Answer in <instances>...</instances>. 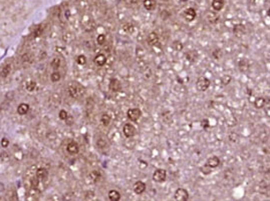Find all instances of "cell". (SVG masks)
I'll list each match as a JSON object with an SVG mask.
<instances>
[{"instance_id":"d590c367","label":"cell","mask_w":270,"mask_h":201,"mask_svg":"<svg viewBox=\"0 0 270 201\" xmlns=\"http://www.w3.org/2000/svg\"><path fill=\"white\" fill-rule=\"evenodd\" d=\"M128 1H130L131 3H135V2H137V0H128Z\"/></svg>"},{"instance_id":"30bf717a","label":"cell","mask_w":270,"mask_h":201,"mask_svg":"<svg viewBox=\"0 0 270 201\" xmlns=\"http://www.w3.org/2000/svg\"><path fill=\"white\" fill-rule=\"evenodd\" d=\"M183 16H184L185 20H187L188 22H191V21H193L196 17V10L192 7L187 8L184 11V13H183Z\"/></svg>"},{"instance_id":"9a60e30c","label":"cell","mask_w":270,"mask_h":201,"mask_svg":"<svg viewBox=\"0 0 270 201\" xmlns=\"http://www.w3.org/2000/svg\"><path fill=\"white\" fill-rule=\"evenodd\" d=\"M144 7L148 11H152L156 8V0H144Z\"/></svg>"},{"instance_id":"836d02e7","label":"cell","mask_w":270,"mask_h":201,"mask_svg":"<svg viewBox=\"0 0 270 201\" xmlns=\"http://www.w3.org/2000/svg\"><path fill=\"white\" fill-rule=\"evenodd\" d=\"M24 107H25V105H21V106L18 108V111H19V113H20V114H24L26 111H27V108L25 109Z\"/></svg>"},{"instance_id":"cb8c5ba5","label":"cell","mask_w":270,"mask_h":201,"mask_svg":"<svg viewBox=\"0 0 270 201\" xmlns=\"http://www.w3.org/2000/svg\"><path fill=\"white\" fill-rule=\"evenodd\" d=\"M50 65H51V67L54 69V70L58 69V68H59V66H60V59H59V58H53V59L51 60V62H50Z\"/></svg>"},{"instance_id":"7a4b0ae2","label":"cell","mask_w":270,"mask_h":201,"mask_svg":"<svg viewBox=\"0 0 270 201\" xmlns=\"http://www.w3.org/2000/svg\"><path fill=\"white\" fill-rule=\"evenodd\" d=\"M210 80L208 79V78L206 77H199L197 80V82H196V86H197V89L199 91H202V92H204V91H206L207 89L210 87Z\"/></svg>"},{"instance_id":"484cf974","label":"cell","mask_w":270,"mask_h":201,"mask_svg":"<svg viewBox=\"0 0 270 201\" xmlns=\"http://www.w3.org/2000/svg\"><path fill=\"white\" fill-rule=\"evenodd\" d=\"M231 76L230 75H223L221 77V83L223 85H227V84H229L230 82H231Z\"/></svg>"},{"instance_id":"8fae6325","label":"cell","mask_w":270,"mask_h":201,"mask_svg":"<svg viewBox=\"0 0 270 201\" xmlns=\"http://www.w3.org/2000/svg\"><path fill=\"white\" fill-rule=\"evenodd\" d=\"M147 42L151 46H155L159 43V35L156 32H151L147 37Z\"/></svg>"},{"instance_id":"3957f363","label":"cell","mask_w":270,"mask_h":201,"mask_svg":"<svg viewBox=\"0 0 270 201\" xmlns=\"http://www.w3.org/2000/svg\"><path fill=\"white\" fill-rule=\"evenodd\" d=\"M175 199L177 201H186L189 198V193L186 189L184 188H178L175 192V195H174Z\"/></svg>"},{"instance_id":"9c48e42d","label":"cell","mask_w":270,"mask_h":201,"mask_svg":"<svg viewBox=\"0 0 270 201\" xmlns=\"http://www.w3.org/2000/svg\"><path fill=\"white\" fill-rule=\"evenodd\" d=\"M12 71V64L10 62H7L3 65V67L1 68L0 71V78H6L10 75Z\"/></svg>"},{"instance_id":"e575fe53","label":"cell","mask_w":270,"mask_h":201,"mask_svg":"<svg viewBox=\"0 0 270 201\" xmlns=\"http://www.w3.org/2000/svg\"><path fill=\"white\" fill-rule=\"evenodd\" d=\"M202 125H203L204 128H208L209 127V120L208 119H204L202 121Z\"/></svg>"},{"instance_id":"5b68a950","label":"cell","mask_w":270,"mask_h":201,"mask_svg":"<svg viewBox=\"0 0 270 201\" xmlns=\"http://www.w3.org/2000/svg\"><path fill=\"white\" fill-rule=\"evenodd\" d=\"M127 115H128V118L131 119L132 121H137V120L141 117L142 111H141V109H139V108H131L128 110Z\"/></svg>"},{"instance_id":"83f0119b","label":"cell","mask_w":270,"mask_h":201,"mask_svg":"<svg viewBox=\"0 0 270 201\" xmlns=\"http://www.w3.org/2000/svg\"><path fill=\"white\" fill-rule=\"evenodd\" d=\"M201 172L203 174H205V175H208V174H210L211 172H212V168H211L210 166H208L207 164H205L203 167H201Z\"/></svg>"},{"instance_id":"4316f807","label":"cell","mask_w":270,"mask_h":201,"mask_svg":"<svg viewBox=\"0 0 270 201\" xmlns=\"http://www.w3.org/2000/svg\"><path fill=\"white\" fill-rule=\"evenodd\" d=\"M50 79H51L52 82H57L58 80L60 79V74H59V72L54 71L53 73H52L51 75H50Z\"/></svg>"},{"instance_id":"6da1fadb","label":"cell","mask_w":270,"mask_h":201,"mask_svg":"<svg viewBox=\"0 0 270 201\" xmlns=\"http://www.w3.org/2000/svg\"><path fill=\"white\" fill-rule=\"evenodd\" d=\"M68 94L71 96L73 98H78L79 96H81L84 94V87L80 86L78 83L77 82H73L68 85Z\"/></svg>"},{"instance_id":"603a6c76","label":"cell","mask_w":270,"mask_h":201,"mask_svg":"<svg viewBox=\"0 0 270 201\" xmlns=\"http://www.w3.org/2000/svg\"><path fill=\"white\" fill-rule=\"evenodd\" d=\"M187 59L188 60H190V61H195L196 59H197V56H198V54H197V52L196 51H194V50H192V51H189L188 53H187Z\"/></svg>"},{"instance_id":"4fadbf2b","label":"cell","mask_w":270,"mask_h":201,"mask_svg":"<svg viewBox=\"0 0 270 201\" xmlns=\"http://www.w3.org/2000/svg\"><path fill=\"white\" fill-rule=\"evenodd\" d=\"M95 63L99 67H103L106 63V57L104 54H97L95 57Z\"/></svg>"},{"instance_id":"ba28073f","label":"cell","mask_w":270,"mask_h":201,"mask_svg":"<svg viewBox=\"0 0 270 201\" xmlns=\"http://www.w3.org/2000/svg\"><path fill=\"white\" fill-rule=\"evenodd\" d=\"M123 132H124V134H125L126 137L131 138V137L134 136L135 133H136V128H135V126L133 125V124L127 123V124H125V126H124Z\"/></svg>"},{"instance_id":"52a82bcc","label":"cell","mask_w":270,"mask_h":201,"mask_svg":"<svg viewBox=\"0 0 270 201\" xmlns=\"http://www.w3.org/2000/svg\"><path fill=\"white\" fill-rule=\"evenodd\" d=\"M108 88L113 92H119L122 90V84L117 78H112L108 83Z\"/></svg>"},{"instance_id":"7c38bea8","label":"cell","mask_w":270,"mask_h":201,"mask_svg":"<svg viewBox=\"0 0 270 201\" xmlns=\"http://www.w3.org/2000/svg\"><path fill=\"white\" fill-rule=\"evenodd\" d=\"M146 184L143 182V181H137L134 185V191L136 194H143L144 192L146 191Z\"/></svg>"},{"instance_id":"d6a6232c","label":"cell","mask_w":270,"mask_h":201,"mask_svg":"<svg viewBox=\"0 0 270 201\" xmlns=\"http://www.w3.org/2000/svg\"><path fill=\"white\" fill-rule=\"evenodd\" d=\"M124 29L126 30V31H128V32H131V31H133V25L132 24H126L125 26H124Z\"/></svg>"},{"instance_id":"7402d4cb","label":"cell","mask_w":270,"mask_h":201,"mask_svg":"<svg viewBox=\"0 0 270 201\" xmlns=\"http://www.w3.org/2000/svg\"><path fill=\"white\" fill-rule=\"evenodd\" d=\"M31 61H32V58H31V56H30V54H28V53H25L24 55L21 57V62H22L23 65L29 64Z\"/></svg>"},{"instance_id":"ac0fdd59","label":"cell","mask_w":270,"mask_h":201,"mask_svg":"<svg viewBox=\"0 0 270 201\" xmlns=\"http://www.w3.org/2000/svg\"><path fill=\"white\" fill-rule=\"evenodd\" d=\"M249 66H250L249 61H248L247 59H241L240 61H239V69H240L242 72L247 71L248 69H249Z\"/></svg>"},{"instance_id":"44dd1931","label":"cell","mask_w":270,"mask_h":201,"mask_svg":"<svg viewBox=\"0 0 270 201\" xmlns=\"http://www.w3.org/2000/svg\"><path fill=\"white\" fill-rule=\"evenodd\" d=\"M101 122L103 123L104 126H108V124L110 123V117L108 114H106V113H104V114L102 115L101 117Z\"/></svg>"},{"instance_id":"d4e9b609","label":"cell","mask_w":270,"mask_h":201,"mask_svg":"<svg viewBox=\"0 0 270 201\" xmlns=\"http://www.w3.org/2000/svg\"><path fill=\"white\" fill-rule=\"evenodd\" d=\"M172 46H173V48L176 50V51H181V50L183 49V47H184L182 43H181L180 41H178V40L174 41L173 44H172Z\"/></svg>"},{"instance_id":"d6986e66","label":"cell","mask_w":270,"mask_h":201,"mask_svg":"<svg viewBox=\"0 0 270 201\" xmlns=\"http://www.w3.org/2000/svg\"><path fill=\"white\" fill-rule=\"evenodd\" d=\"M265 103H266V101H265L264 98L260 97V98H257V99L255 100V102H254V106H255L256 108L260 109V108H263V107H264Z\"/></svg>"},{"instance_id":"2e32d148","label":"cell","mask_w":270,"mask_h":201,"mask_svg":"<svg viewBox=\"0 0 270 201\" xmlns=\"http://www.w3.org/2000/svg\"><path fill=\"white\" fill-rule=\"evenodd\" d=\"M224 0H213L212 1V7L215 11H220L224 7Z\"/></svg>"},{"instance_id":"f546056e","label":"cell","mask_w":270,"mask_h":201,"mask_svg":"<svg viewBox=\"0 0 270 201\" xmlns=\"http://www.w3.org/2000/svg\"><path fill=\"white\" fill-rule=\"evenodd\" d=\"M97 44L99 45H103L104 42H106V35H104V34H101V35L97 36Z\"/></svg>"},{"instance_id":"e0dca14e","label":"cell","mask_w":270,"mask_h":201,"mask_svg":"<svg viewBox=\"0 0 270 201\" xmlns=\"http://www.w3.org/2000/svg\"><path fill=\"white\" fill-rule=\"evenodd\" d=\"M108 198L110 201H119L121 199V193L117 190H110L108 192Z\"/></svg>"},{"instance_id":"ffe728a7","label":"cell","mask_w":270,"mask_h":201,"mask_svg":"<svg viewBox=\"0 0 270 201\" xmlns=\"http://www.w3.org/2000/svg\"><path fill=\"white\" fill-rule=\"evenodd\" d=\"M90 177L93 182H97L99 180V178H101V173L99 171H97V170H93V171L90 172Z\"/></svg>"},{"instance_id":"5bb4252c","label":"cell","mask_w":270,"mask_h":201,"mask_svg":"<svg viewBox=\"0 0 270 201\" xmlns=\"http://www.w3.org/2000/svg\"><path fill=\"white\" fill-rule=\"evenodd\" d=\"M206 164L208 166H210L211 168H216V167H218L220 164V159L217 156H212L207 160Z\"/></svg>"},{"instance_id":"8992f818","label":"cell","mask_w":270,"mask_h":201,"mask_svg":"<svg viewBox=\"0 0 270 201\" xmlns=\"http://www.w3.org/2000/svg\"><path fill=\"white\" fill-rule=\"evenodd\" d=\"M66 151L71 155L77 154L78 151H79V146H78L77 142H75L73 140H69L68 143L66 144Z\"/></svg>"},{"instance_id":"277c9868","label":"cell","mask_w":270,"mask_h":201,"mask_svg":"<svg viewBox=\"0 0 270 201\" xmlns=\"http://www.w3.org/2000/svg\"><path fill=\"white\" fill-rule=\"evenodd\" d=\"M167 178V172L164 169H157L153 174V180L156 182H163Z\"/></svg>"},{"instance_id":"4dcf8cb0","label":"cell","mask_w":270,"mask_h":201,"mask_svg":"<svg viewBox=\"0 0 270 201\" xmlns=\"http://www.w3.org/2000/svg\"><path fill=\"white\" fill-rule=\"evenodd\" d=\"M67 116H68V114H67V112L65 110H60L59 112V118L61 120H65L67 119Z\"/></svg>"},{"instance_id":"1f68e13d","label":"cell","mask_w":270,"mask_h":201,"mask_svg":"<svg viewBox=\"0 0 270 201\" xmlns=\"http://www.w3.org/2000/svg\"><path fill=\"white\" fill-rule=\"evenodd\" d=\"M34 88H35V82H29V83L27 84V89H28V91H32Z\"/></svg>"},{"instance_id":"f1b7e54d","label":"cell","mask_w":270,"mask_h":201,"mask_svg":"<svg viewBox=\"0 0 270 201\" xmlns=\"http://www.w3.org/2000/svg\"><path fill=\"white\" fill-rule=\"evenodd\" d=\"M77 62L79 65H84L86 63V57L84 55H78L77 57Z\"/></svg>"}]
</instances>
